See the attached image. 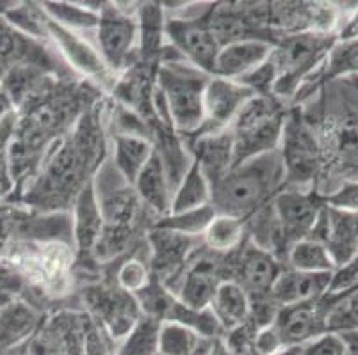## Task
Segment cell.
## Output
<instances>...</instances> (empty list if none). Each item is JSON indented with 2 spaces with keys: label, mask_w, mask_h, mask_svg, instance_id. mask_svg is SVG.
<instances>
[{
  "label": "cell",
  "mask_w": 358,
  "mask_h": 355,
  "mask_svg": "<svg viewBox=\"0 0 358 355\" xmlns=\"http://www.w3.org/2000/svg\"><path fill=\"white\" fill-rule=\"evenodd\" d=\"M273 47L275 45L268 41H259V39L227 45L217 54L213 77L241 80L244 75L252 73L269 57Z\"/></svg>",
  "instance_id": "obj_25"
},
{
  "label": "cell",
  "mask_w": 358,
  "mask_h": 355,
  "mask_svg": "<svg viewBox=\"0 0 358 355\" xmlns=\"http://www.w3.org/2000/svg\"><path fill=\"white\" fill-rule=\"evenodd\" d=\"M341 338L346 345L348 355H358V332H344Z\"/></svg>",
  "instance_id": "obj_46"
},
{
  "label": "cell",
  "mask_w": 358,
  "mask_h": 355,
  "mask_svg": "<svg viewBox=\"0 0 358 355\" xmlns=\"http://www.w3.org/2000/svg\"><path fill=\"white\" fill-rule=\"evenodd\" d=\"M285 266L307 273H335L337 263L331 258L330 250L323 243L312 239L299 240L291 247L285 259Z\"/></svg>",
  "instance_id": "obj_34"
},
{
  "label": "cell",
  "mask_w": 358,
  "mask_h": 355,
  "mask_svg": "<svg viewBox=\"0 0 358 355\" xmlns=\"http://www.w3.org/2000/svg\"><path fill=\"white\" fill-rule=\"evenodd\" d=\"M253 96L252 89L236 80L210 77L203 94V125L189 137L227 130Z\"/></svg>",
  "instance_id": "obj_19"
},
{
  "label": "cell",
  "mask_w": 358,
  "mask_h": 355,
  "mask_svg": "<svg viewBox=\"0 0 358 355\" xmlns=\"http://www.w3.org/2000/svg\"><path fill=\"white\" fill-rule=\"evenodd\" d=\"M271 328L284 348H299L327 334V304L324 299L298 305L280 308Z\"/></svg>",
  "instance_id": "obj_20"
},
{
  "label": "cell",
  "mask_w": 358,
  "mask_h": 355,
  "mask_svg": "<svg viewBox=\"0 0 358 355\" xmlns=\"http://www.w3.org/2000/svg\"><path fill=\"white\" fill-rule=\"evenodd\" d=\"M227 269L229 281L237 282L250 301L255 302L269 297V292L285 265L246 239L234 252L227 254Z\"/></svg>",
  "instance_id": "obj_15"
},
{
  "label": "cell",
  "mask_w": 358,
  "mask_h": 355,
  "mask_svg": "<svg viewBox=\"0 0 358 355\" xmlns=\"http://www.w3.org/2000/svg\"><path fill=\"white\" fill-rule=\"evenodd\" d=\"M154 156V144L150 139L138 135H109V158L116 171L129 183L134 185L138 176Z\"/></svg>",
  "instance_id": "obj_29"
},
{
  "label": "cell",
  "mask_w": 358,
  "mask_h": 355,
  "mask_svg": "<svg viewBox=\"0 0 358 355\" xmlns=\"http://www.w3.org/2000/svg\"><path fill=\"white\" fill-rule=\"evenodd\" d=\"M331 6L317 2H269L268 29L278 43L282 38L308 32H331L335 22Z\"/></svg>",
  "instance_id": "obj_18"
},
{
  "label": "cell",
  "mask_w": 358,
  "mask_h": 355,
  "mask_svg": "<svg viewBox=\"0 0 358 355\" xmlns=\"http://www.w3.org/2000/svg\"><path fill=\"white\" fill-rule=\"evenodd\" d=\"M161 325L157 318L141 315L129 334L116 343V355H159Z\"/></svg>",
  "instance_id": "obj_35"
},
{
  "label": "cell",
  "mask_w": 358,
  "mask_h": 355,
  "mask_svg": "<svg viewBox=\"0 0 358 355\" xmlns=\"http://www.w3.org/2000/svg\"><path fill=\"white\" fill-rule=\"evenodd\" d=\"M136 192L143 206L154 215L155 219H162L169 215L171 210V197H173V187L169 183L168 172L162 165L161 158L157 156L154 149V156L150 158L146 167L143 169L141 174L134 183Z\"/></svg>",
  "instance_id": "obj_27"
},
{
  "label": "cell",
  "mask_w": 358,
  "mask_h": 355,
  "mask_svg": "<svg viewBox=\"0 0 358 355\" xmlns=\"http://www.w3.org/2000/svg\"><path fill=\"white\" fill-rule=\"evenodd\" d=\"M210 194H213V188H210L209 180L205 178L201 169L193 162L189 171L185 172L178 187L175 188L169 213H182V211L209 206Z\"/></svg>",
  "instance_id": "obj_32"
},
{
  "label": "cell",
  "mask_w": 358,
  "mask_h": 355,
  "mask_svg": "<svg viewBox=\"0 0 358 355\" xmlns=\"http://www.w3.org/2000/svg\"><path fill=\"white\" fill-rule=\"evenodd\" d=\"M138 18V59L161 66V54L166 45L164 22L166 11L162 2H141L136 4Z\"/></svg>",
  "instance_id": "obj_28"
},
{
  "label": "cell",
  "mask_w": 358,
  "mask_h": 355,
  "mask_svg": "<svg viewBox=\"0 0 358 355\" xmlns=\"http://www.w3.org/2000/svg\"><path fill=\"white\" fill-rule=\"evenodd\" d=\"M210 4H182V8H168L162 2L166 11L164 39L169 47H173L184 57L185 63L198 68L203 73L213 75L216 57L220 54V45L210 34L205 15Z\"/></svg>",
  "instance_id": "obj_9"
},
{
  "label": "cell",
  "mask_w": 358,
  "mask_h": 355,
  "mask_svg": "<svg viewBox=\"0 0 358 355\" xmlns=\"http://www.w3.org/2000/svg\"><path fill=\"white\" fill-rule=\"evenodd\" d=\"M210 188V206L216 215L250 219L260 208L271 204L285 188L284 164L278 149L236 165Z\"/></svg>",
  "instance_id": "obj_3"
},
{
  "label": "cell",
  "mask_w": 358,
  "mask_h": 355,
  "mask_svg": "<svg viewBox=\"0 0 358 355\" xmlns=\"http://www.w3.org/2000/svg\"><path fill=\"white\" fill-rule=\"evenodd\" d=\"M289 105L275 96L255 94L229 126L234 141V167L280 148Z\"/></svg>",
  "instance_id": "obj_5"
},
{
  "label": "cell",
  "mask_w": 358,
  "mask_h": 355,
  "mask_svg": "<svg viewBox=\"0 0 358 355\" xmlns=\"http://www.w3.org/2000/svg\"><path fill=\"white\" fill-rule=\"evenodd\" d=\"M213 75L185 61L162 63L157 70V89L166 105L169 125L182 137H189L203 125V94Z\"/></svg>",
  "instance_id": "obj_6"
},
{
  "label": "cell",
  "mask_w": 358,
  "mask_h": 355,
  "mask_svg": "<svg viewBox=\"0 0 358 355\" xmlns=\"http://www.w3.org/2000/svg\"><path fill=\"white\" fill-rule=\"evenodd\" d=\"M335 41L334 32H308L280 39L269 55L276 73L273 96L291 107L299 89L324 63Z\"/></svg>",
  "instance_id": "obj_4"
},
{
  "label": "cell",
  "mask_w": 358,
  "mask_h": 355,
  "mask_svg": "<svg viewBox=\"0 0 358 355\" xmlns=\"http://www.w3.org/2000/svg\"><path fill=\"white\" fill-rule=\"evenodd\" d=\"M43 318L45 312L24 299L0 309V354L31 340Z\"/></svg>",
  "instance_id": "obj_26"
},
{
  "label": "cell",
  "mask_w": 358,
  "mask_h": 355,
  "mask_svg": "<svg viewBox=\"0 0 358 355\" xmlns=\"http://www.w3.org/2000/svg\"><path fill=\"white\" fill-rule=\"evenodd\" d=\"M138 38L136 8H122L120 2H102L95 45L116 78L138 61Z\"/></svg>",
  "instance_id": "obj_11"
},
{
  "label": "cell",
  "mask_w": 358,
  "mask_h": 355,
  "mask_svg": "<svg viewBox=\"0 0 358 355\" xmlns=\"http://www.w3.org/2000/svg\"><path fill=\"white\" fill-rule=\"evenodd\" d=\"M209 341L184 325L162 322L159 336V355H196Z\"/></svg>",
  "instance_id": "obj_37"
},
{
  "label": "cell",
  "mask_w": 358,
  "mask_h": 355,
  "mask_svg": "<svg viewBox=\"0 0 358 355\" xmlns=\"http://www.w3.org/2000/svg\"><path fill=\"white\" fill-rule=\"evenodd\" d=\"M323 299L327 304L328 332H358V285L341 293L327 292Z\"/></svg>",
  "instance_id": "obj_33"
},
{
  "label": "cell",
  "mask_w": 358,
  "mask_h": 355,
  "mask_svg": "<svg viewBox=\"0 0 358 355\" xmlns=\"http://www.w3.org/2000/svg\"><path fill=\"white\" fill-rule=\"evenodd\" d=\"M40 8L54 24L79 34L93 36L102 2H40Z\"/></svg>",
  "instance_id": "obj_31"
},
{
  "label": "cell",
  "mask_w": 358,
  "mask_h": 355,
  "mask_svg": "<svg viewBox=\"0 0 358 355\" xmlns=\"http://www.w3.org/2000/svg\"><path fill=\"white\" fill-rule=\"evenodd\" d=\"M324 204L334 210L358 213V181H343L324 195Z\"/></svg>",
  "instance_id": "obj_41"
},
{
  "label": "cell",
  "mask_w": 358,
  "mask_h": 355,
  "mask_svg": "<svg viewBox=\"0 0 358 355\" xmlns=\"http://www.w3.org/2000/svg\"><path fill=\"white\" fill-rule=\"evenodd\" d=\"M11 112H15V105H13L9 94L6 93L4 86L0 84V119H4Z\"/></svg>",
  "instance_id": "obj_45"
},
{
  "label": "cell",
  "mask_w": 358,
  "mask_h": 355,
  "mask_svg": "<svg viewBox=\"0 0 358 355\" xmlns=\"http://www.w3.org/2000/svg\"><path fill=\"white\" fill-rule=\"evenodd\" d=\"M229 281L227 254H217L201 246L185 265L180 279L173 288V295L194 309L210 305L217 286Z\"/></svg>",
  "instance_id": "obj_14"
},
{
  "label": "cell",
  "mask_w": 358,
  "mask_h": 355,
  "mask_svg": "<svg viewBox=\"0 0 358 355\" xmlns=\"http://www.w3.org/2000/svg\"><path fill=\"white\" fill-rule=\"evenodd\" d=\"M29 341H25V343L18 345V347L11 348V350L4 352V354H0V355H29V347H27Z\"/></svg>",
  "instance_id": "obj_47"
},
{
  "label": "cell",
  "mask_w": 358,
  "mask_h": 355,
  "mask_svg": "<svg viewBox=\"0 0 358 355\" xmlns=\"http://www.w3.org/2000/svg\"><path fill=\"white\" fill-rule=\"evenodd\" d=\"M244 240H246L244 220L227 215H216L203 233V246L217 254L234 252Z\"/></svg>",
  "instance_id": "obj_36"
},
{
  "label": "cell",
  "mask_w": 358,
  "mask_h": 355,
  "mask_svg": "<svg viewBox=\"0 0 358 355\" xmlns=\"http://www.w3.org/2000/svg\"><path fill=\"white\" fill-rule=\"evenodd\" d=\"M107 105L109 98L103 96L83 114L73 130L50 149L34 180L13 203L41 213L71 210L77 195L93 183L109 155Z\"/></svg>",
  "instance_id": "obj_2"
},
{
  "label": "cell",
  "mask_w": 358,
  "mask_h": 355,
  "mask_svg": "<svg viewBox=\"0 0 358 355\" xmlns=\"http://www.w3.org/2000/svg\"><path fill=\"white\" fill-rule=\"evenodd\" d=\"M214 217H216V211L209 204V206L196 208L191 211L166 215L154 224V227L173 231V233L193 236V239H203V233L210 226Z\"/></svg>",
  "instance_id": "obj_38"
},
{
  "label": "cell",
  "mask_w": 358,
  "mask_h": 355,
  "mask_svg": "<svg viewBox=\"0 0 358 355\" xmlns=\"http://www.w3.org/2000/svg\"><path fill=\"white\" fill-rule=\"evenodd\" d=\"M209 347H210V341H209V343H207V347H205L203 350H200V352H198L196 355H207V354H209Z\"/></svg>",
  "instance_id": "obj_49"
},
{
  "label": "cell",
  "mask_w": 358,
  "mask_h": 355,
  "mask_svg": "<svg viewBox=\"0 0 358 355\" xmlns=\"http://www.w3.org/2000/svg\"><path fill=\"white\" fill-rule=\"evenodd\" d=\"M193 162L201 169L210 187L234 167V141L230 130L184 139Z\"/></svg>",
  "instance_id": "obj_22"
},
{
  "label": "cell",
  "mask_w": 358,
  "mask_h": 355,
  "mask_svg": "<svg viewBox=\"0 0 358 355\" xmlns=\"http://www.w3.org/2000/svg\"><path fill=\"white\" fill-rule=\"evenodd\" d=\"M209 309L216 317L223 334L248 322L252 301L243 288L234 281H223L217 286Z\"/></svg>",
  "instance_id": "obj_30"
},
{
  "label": "cell",
  "mask_w": 358,
  "mask_h": 355,
  "mask_svg": "<svg viewBox=\"0 0 358 355\" xmlns=\"http://www.w3.org/2000/svg\"><path fill=\"white\" fill-rule=\"evenodd\" d=\"M84 355H116V343L91 320L87 322Z\"/></svg>",
  "instance_id": "obj_43"
},
{
  "label": "cell",
  "mask_w": 358,
  "mask_h": 355,
  "mask_svg": "<svg viewBox=\"0 0 358 355\" xmlns=\"http://www.w3.org/2000/svg\"><path fill=\"white\" fill-rule=\"evenodd\" d=\"M308 239L323 243L341 269L358 254V213L334 210L324 204Z\"/></svg>",
  "instance_id": "obj_21"
},
{
  "label": "cell",
  "mask_w": 358,
  "mask_h": 355,
  "mask_svg": "<svg viewBox=\"0 0 358 355\" xmlns=\"http://www.w3.org/2000/svg\"><path fill=\"white\" fill-rule=\"evenodd\" d=\"M276 220L280 224L282 239H284L285 250H291L294 243L310 236L319 217V211L323 210V195L315 190H294L284 188L273 199ZM287 259V258H285Z\"/></svg>",
  "instance_id": "obj_17"
},
{
  "label": "cell",
  "mask_w": 358,
  "mask_h": 355,
  "mask_svg": "<svg viewBox=\"0 0 358 355\" xmlns=\"http://www.w3.org/2000/svg\"><path fill=\"white\" fill-rule=\"evenodd\" d=\"M93 190L106 226L141 227L150 231L157 222L154 215L143 206L134 185L116 171L109 155L93 180Z\"/></svg>",
  "instance_id": "obj_10"
},
{
  "label": "cell",
  "mask_w": 358,
  "mask_h": 355,
  "mask_svg": "<svg viewBox=\"0 0 358 355\" xmlns=\"http://www.w3.org/2000/svg\"><path fill=\"white\" fill-rule=\"evenodd\" d=\"M355 73H358V39H348V41L337 39L321 68L299 89L292 105H301L308 102L324 84L335 82L338 77H348Z\"/></svg>",
  "instance_id": "obj_24"
},
{
  "label": "cell",
  "mask_w": 358,
  "mask_h": 355,
  "mask_svg": "<svg viewBox=\"0 0 358 355\" xmlns=\"http://www.w3.org/2000/svg\"><path fill=\"white\" fill-rule=\"evenodd\" d=\"M280 158L284 164L285 188L315 190L323 162L317 135L299 105H291L280 141Z\"/></svg>",
  "instance_id": "obj_8"
},
{
  "label": "cell",
  "mask_w": 358,
  "mask_h": 355,
  "mask_svg": "<svg viewBox=\"0 0 358 355\" xmlns=\"http://www.w3.org/2000/svg\"><path fill=\"white\" fill-rule=\"evenodd\" d=\"M25 295H27V286L24 279L2 262L0 265V309L20 299L25 301Z\"/></svg>",
  "instance_id": "obj_40"
},
{
  "label": "cell",
  "mask_w": 358,
  "mask_h": 355,
  "mask_svg": "<svg viewBox=\"0 0 358 355\" xmlns=\"http://www.w3.org/2000/svg\"><path fill=\"white\" fill-rule=\"evenodd\" d=\"M146 246L152 278L161 282L166 289L173 292L185 265L203 246V239H193L173 231L152 227L146 234Z\"/></svg>",
  "instance_id": "obj_16"
},
{
  "label": "cell",
  "mask_w": 358,
  "mask_h": 355,
  "mask_svg": "<svg viewBox=\"0 0 358 355\" xmlns=\"http://www.w3.org/2000/svg\"><path fill=\"white\" fill-rule=\"evenodd\" d=\"M22 66H36L64 80L80 78L68 68L48 41L25 34L0 15V80L11 70Z\"/></svg>",
  "instance_id": "obj_13"
},
{
  "label": "cell",
  "mask_w": 358,
  "mask_h": 355,
  "mask_svg": "<svg viewBox=\"0 0 358 355\" xmlns=\"http://www.w3.org/2000/svg\"><path fill=\"white\" fill-rule=\"evenodd\" d=\"M45 39L55 48V52L61 55V59L77 77L91 82L106 94L113 91L116 84V75L103 63L102 55L95 45V34L84 36L68 31L54 24L45 15Z\"/></svg>",
  "instance_id": "obj_12"
},
{
  "label": "cell",
  "mask_w": 358,
  "mask_h": 355,
  "mask_svg": "<svg viewBox=\"0 0 358 355\" xmlns=\"http://www.w3.org/2000/svg\"><path fill=\"white\" fill-rule=\"evenodd\" d=\"M106 93L83 78L50 77L27 102L16 109V125L8 148V171L16 201L43 165L45 158L68 135L90 107Z\"/></svg>",
  "instance_id": "obj_1"
},
{
  "label": "cell",
  "mask_w": 358,
  "mask_h": 355,
  "mask_svg": "<svg viewBox=\"0 0 358 355\" xmlns=\"http://www.w3.org/2000/svg\"><path fill=\"white\" fill-rule=\"evenodd\" d=\"M334 273H307L285 266L269 292V299L278 308L298 305L321 299L330 288Z\"/></svg>",
  "instance_id": "obj_23"
},
{
  "label": "cell",
  "mask_w": 358,
  "mask_h": 355,
  "mask_svg": "<svg viewBox=\"0 0 358 355\" xmlns=\"http://www.w3.org/2000/svg\"><path fill=\"white\" fill-rule=\"evenodd\" d=\"M299 355H348V350L341 334L327 332L310 343L299 347Z\"/></svg>",
  "instance_id": "obj_42"
},
{
  "label": "cell",
  "mask_w": 358,
  "mask_h": 355,
  "mask_svg": "<svg viewBox=\"0 0 358 355\" xmlns=\"http://www.w3.org/2000/svg\"><path fill=\"white\" fill-rule=\"evenodd\" d=\"M75 305L83 309L115 343L122 341L141 317L134 295L125 292L103 270L99 279L77 288Z\"/></svg>",
  "instance_id": "obj_7"
},
{
  "label": "cell",
  "mask_w": 358,
  "mask_h": 355,
  "mask_svg": "<svg viewBox=\"0 0 358 355\" xmlns=\"http://www.w3.org/2000/svg\"><path fill=\"white\" fill-rule=\"evenodd\" d=\"M337 39L341 41H348V39H358V9L353 16L346 22L341 32H338Z\"/></svg>",
  "instance_id": "obj_44"
},
{
  "label": "cell",
  "mask_w": 358,
  "mask_h": 355,
  "mask_svg": "<svg viewBox=\"0 0 358 355\" xmlns=\"http://www.w3.org/2000/svg\"><path fill=\"white\" fill-rule=\"evenodd\" d=\"M47 317V315H45ZM29 347V355H70L64 348V345L61 343V340L57 338L54 328L50 327V324L47 322V318H43L41 325L38 327V331L32 334V338L27 343Z\"/></svg>",
  "instance_id": "obj_39"
},
{
  "label": "cell",
  "mask_w": 358,
  "mask_h": 355,
  "mask_svg": "<svg viewBox=\"0 0 358 355\" xmlns=\"http://www.w3.org/2000/svg\"><path fill=\"white\" fill-rule=\"evenodd\" d=\"M273 355H299V348H285V350H280Z\"/></svg>",
  "instance_id": "obj_48"
}]
</instances>
